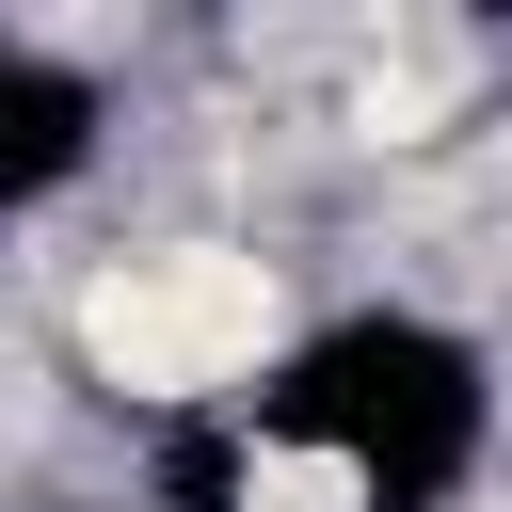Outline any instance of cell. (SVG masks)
<instances>
[{
  "label": "cell",
  "mask_w": 512,
  "mask_h": 512,
  "mask_svg": "<svg viewBox=\"0 0 512 512\" xmlns=\"http://www.w3.org/2000/svg\"><path fill=\"white\" fill-rule=\"evenodd\" d=\"M224 512H384V448L352 416H256L224 448Z\"/></svg>",
  "instance_id": "obj_2"
},
{
  "label": "cell",
  "mask_w": 512,
  "mask_h": 512,
  "mask_svg": "<svg viewBox=\"0 0 512 512\" xmlns=\"http://www.w3.org/2000/svg\"><path fill=\"white\" fill-rule=\"evenodd\" d=\"M304 336V288L272 240L240 224H144V240H96L64 272V368L128 416H208V400H256Z\"/></svg>",
  "instance_id": "obj_1"
}]
</instances>
